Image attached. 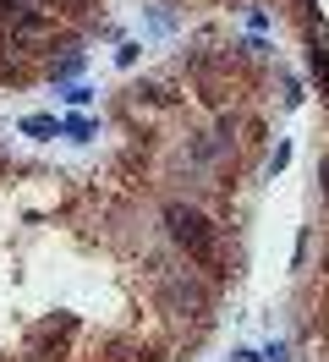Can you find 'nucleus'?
I'll list each match as a JSON object with an SVG mask.
<instances>
[{"label": "nucleus", "instance_id": "f257e3e1", "mask_svg": "<svg viewBox=\"0 0 329 362\" xmlns=\"http://www.w3.org/2000/svg\"><path fill=\"white\" fill-rule=\"evenodd\" d=\"M171 230H175V242L192 252L197 264H214V236H209V226H203L197 214H187V209H171Z\"/></svg>", "mask_w": 329, "mask_h": 362}, {"label": "nucleus", "instance_id": "f03ea898", "mask_svg": "<svg viewBox=\"0 0 329 362\" xmlns=\"http://www.w3.org/2000/svg\"><path fill=\"white\" fill-rule=\"evenodd\" d=\"M22 132H33V137H50V132H55V121H50V115H33V121H28Z\"/></svg>", "mask_w": 329, "mask_h": 362}]
</instances>
